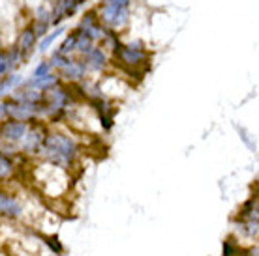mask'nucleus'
<instances>
[{"label": "nucleus", "instance_id": "f257e3e1", "mask_svg": "<svg viewBox=\"0 0 259 256\" xmlns=\"http://www.w3.org/2000/svg\"><path fill=\"white\" fill-rule=\"evenodd\" d=\"M38 154L46 159V163L68 170L77 159V144L64 133H49Z\"/></svg>", "mask_w": 259, "mask_h": 256}, {"label": "nucleus", "instance_id": "f03ea898", "mask_svg": "<svg viewBox=\"0 0 259 256\" xmlns=\"http://www.w3.org/2000/svg\"><path fill=\"white\" fill-rule=\"evenodd\" d=\"M44 116L41 103H25L8 97L0 101V118L4 120H19V122H34L36 118Z\"/></svg>", "mask_w": 259, "mask_h": 256}, {"label": "nucleus", "instance_id": "7ed1b4c3", "mask_svg": "<svg viewBox=\"0 0 259 256\" xmlns=\"http://www.w3.org/2000/svg\"><path fill=\"white\" fill-rule=\"evenodd\" d=\"M70 103H71L70 90L57 84L51 90L44 92V97H41L44 116H62L64 110L70 107Z\"/></svg>", "mask_w": 259, "mask_h": 256}, {"label": "nucleus", "instance_id": "20e7f679", "mask_svg": "<svg viewBox=\"0 0 259 256\" xmlns=\"http://www.w3.org/2000/svg\"><path fill=\"white\" fill-rule=\"evenodd\" d=\"M130 0H104L102 4V19L111 28H120L128 21Z\"/></svg>", "mask_w": 259, "mask_h": 256}, {"label": "nucleus", "instance_id": "39448f33", "mask_svg": "<svg viewBox=\"0 0 259 256\" xmlns=\"http://www.w3.org/2000/svg\"><path fill=\"white\" fill-rule=\"evenodd\" d=\"M115 56L126 70L134 71V68L141 66L143 62H147V52L145 49L137 47V45H115Z\"/></svg>", "mask_w": 259, "mask_h": 256}, {"label": "nucleus", "instance_id": "423d86ee", "mask_svg": "<svg viewBox=\"0 0 259 256\" xmlns=\"http://www.w3.org/2000/svg\"><path fill=\"white\" fill-rule=\"evenodd\" d=\"M46 127L41 125V123H32V125H28L26 129L25 137L21 139V150L25 152L26 155L30 154H38L44 141H46Z\"/></svg>", "mask_w": 259, "mask_h": 256}, {"label": "nucleus", "instance_id": "0eeeda50", "mask_svg": "<svg viewBox=\"0 0 259 256\" xmlns=\"http://www.w3.org/2000/svg\"><path fill=\"white\" fill-rule=\"evenodd\" d=\"M23 213H25V208L21 204V200L0 189V217L19 219L23 217Z\"/></svg>", "mask_w": 259, "mask_h": 256}, {"label": "nucleus", "instance_id": "6e6552de", "mask_svg": "<svg viewBox=\"0 0 259 256\" xmlns=\"http://www.w3.org/2000/svg\"><path fill=\"white\" fill-rule=\"evenodd\" d=\"M26 129H28V123L26 122H19V120H6V122L0 123V139L10 142V144L21 142V139H23L25 133H26Z\"/></svg>", "mask_w": 259, "mask_h": 256}, {"label": "nucleus", "instance_id": "1a4fd4ad", "mask_svg": "<svg viewBox=\"0 0 259 256\" xmlns=\"http://www.w3.org/2000/svg\"><path fill=\"white\" fill-rule=\"evenodd\" d=\"M59 73L68 81H79L84 77L87 73V66L81 60H73V58H66V62L59 68Z\"/></svg>", "mask_w": 259, "mask_h": 256}, {"label": "nucleus", "instance_id": "9d476101", "mask_svg": "<svg viewBox=\"0 0 259 256\" xmlns=\"http://www.w3.org/2000/svg\"><path fill=\"white\" fill-rule=\"evenodd\" d=\"M81 2L83 0H59V4L55 8V12H53L51 23L53 25H59V21H62L64 17H71L73 13L77 12Z\"/></svg>", "mask_w": 259, "mask_h": 256}, {"label": "nucleus", "instance_id": "9b49d317", "mask_svg": "<svg viewBox=\"0 0 259 256\" xmlns=\"http://www.w3.org/2000/svg\"><path fill=\"white\" fill-rule=\"evenodd\" d=\"M36 39H38V36H36V32H34L32 26H28L25 32L21 34L19 38V43H17V51H19L21 58L26 56V54H30V51H32V47L36 45Z\"/></svg>", "mask_w": 259, "mask_h": 256}, {"label": "nucleus", "instance_id": "f8f14e48", "mask_svg": "<svg viewBox=\"0 0 259 256\" xmlns=\"http://www.w3.org/2000/svg\"><path fill=\"white\" fill-rule=\"evenodd\" d=\"M21 60V54L17 49L12 51H0V77H4L8 71L13 70V66H17Z\"/></svg>", "mask_w": 259, "mask_h": 256}, {"label": "nucleus", "instance_id": "ddd939ff", "mask_svg": "<svg viewBox=\"0 0 259 256\" xmlns=\"http://www.w3.org/2000/svg\"><path fill=\"white\" fill-rule=\"evenodd\" d=\"M105 62H107V58H105V52L102 49H98V47H92L91 51L87 52V62L84 66L87 68H91V70H104Z\"/></svg>", "mask_w": 259, "mask_h": 256}, {"label": "nucleus", "instance_id": "4468645a", "mask_svg": "<svg viewBox=\"0 0 259 256\" xmlns=\"http://www.w3.org/2000/svg\"><path fill=\"white\" fill-rule=\"evenodd\" d=\"M59 84V77H55L53 73L46 75V77H38L34 79L28 83V88H34V90H39V92H47V90H51L53 86H57Z\"/></svg>", "mask_w": 259, "mask_h": 256}, {"label": "nucleus", "instance_id": "2eb2a0df", "mask_svg": "<svg viewBox=\"0 0 259 256\" xmlns=\"http://www.w3.org/2000/svg\"><path fill=\"white\" fill-rule=\"evenodd\" d=\"M21 83H23V79H21V75H17V73H10V75L0 77V97L13 92Z\"/></svg>", "mask_w": 259, "mask_h": 256}, {"label": "nucleus", "instance_id": "dca6fc26", "mask_svg": "<svg viewBox=\"0 0 259 256\" xmlns=\"http://www.w3.org/2000/svg\"><path fill=\"white\" fill-rule=\"evenodd\" d=\"M259 200L257 197H252V199L248 200L246 204L240 208V212H239V217L240 219H259Z\"/></svg>", "mask_w": 259, "mask_h": 256}, {"label": "nucleus", "instance_id": "f3484780", "mask_svg": "<svg viewBox=\"0 0 259 256\" xmlns=\"http://www.w3.org/2000/svg\"><path fill=\"white\" fill-rule=\"evenodd\" d=\"M51 25V15L46 12V10H39L38 13V19H36V23L32 25L34 28V32H36V36H46V30H47V26Z\"/></svg>", "mask_w": 259, "mask_h": 256}, {"label": "nucleus", "instance_id": "a211bd4d", "mask_svg": "<svg viewBox=\"0 0 259 256\" xmlns=\"http://www.w3.org/2000/svg\"><path fill=\"white\" fill-rule=\"evenodd\" d=\"M13 168H15V163H13L6 154L0 152V179H6L13 174Z\"/></svg>", "mask_w": 259, "mask_h": 256}, {"label": "nucleus", "instance_id": "6ab92c4d", "mask_svg": "<svg viewBox=\"0 0 259 256\" xmlns=\"http://www.w3.org/2000/svg\"><path fill=\"white\" fill-rule=\"evenodd\" d=\"M62 32H64V26H59V28H57V30H55L53 34H47V36H44V38H41V41H39V45H38L39 51H41V52L47 51V49L51 47L53 41H55V39L59 38V36H60Z\"/></svg>", "mask_w": 259, "mask_h": 256}, {"label": "nucleus", "instance_id": "aec40b11", "mask_svg": "<svg viewBox=\"0 0 259 256\" xmlns=\"http://www.w3.org/2000/svg\"><path fill=\"white\" fill-rule=\"evenodd\" d=\"M51 64H49V60L47 62H41V64L34 70V79H38V77H46V75H49L51 73Z\"/></svg>", "mask_w": 259, "mask_h": 256}, {"label": "nucleus", "instance_id": "412c9836", "mask_svg": "<svg viewBox=\"0 0 259 256\" xmlns=\"http://www.w3.org/2000/svg\"><path fill=\"white\" fill-rule=\"evenodd\" d=\"M239 133L242 135V137H240V139H242V141L246 142L248 146H250V148H255V144H253V142L250 141V139H248V133H246V131H244V129H240V127H239Z\"/></svg>", "mask_w": 259, "mask_h": 256}]
</instances>
